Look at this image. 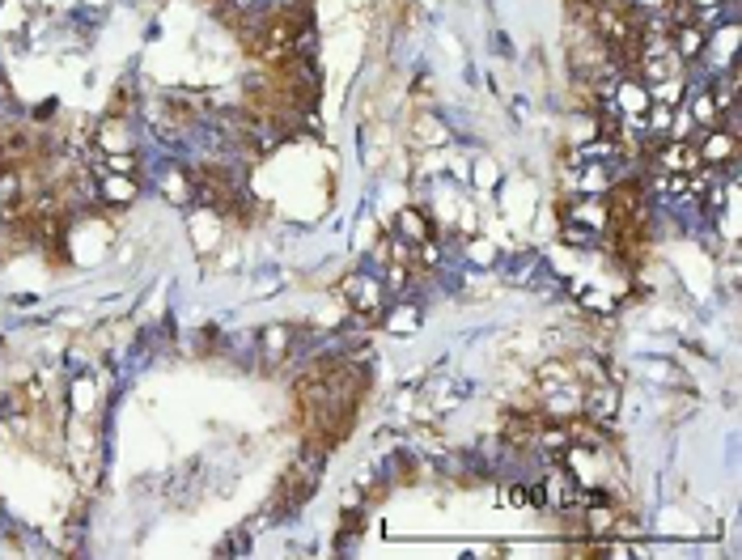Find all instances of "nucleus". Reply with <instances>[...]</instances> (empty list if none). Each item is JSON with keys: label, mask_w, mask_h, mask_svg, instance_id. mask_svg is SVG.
Returning a JSON list of instances; mask_svg holds the SVG:
<instances>
[{"label": "nucleus", "mask_w": 742, "mask_h": 560, "mask_svg": "<svg viewBox=\"0 0 742 560\" xmlns=\"http://www.w3.org/2000/svg\"><path fill=\"white\" fill-rule=\"evenodd\" d=\"M161 192H166L170 200L187 204V200H191V174H187V170H170V174H161Z\"/></svg>", "instance_id": "obj_14"}, {"label": "nucleus", "mask_w": 742, "mask_h": 560, "mask_svg": "<svg viewBox=\"0 0 742 560\" xmlns=\"http://www.w3.org/2000/svg\"><path fill=\"white\" fill-rule=\"evenodd\" d=\"M688 5H691V14H717L726 0H688Z\"/></svg>", "instance_id": "obj_19"}, {"label": "nucleus", "mask_w": 742, "mask_h": 560, "mask_svg": "<svg viewBox=\"0 0 742 560\" xmlns=\"http://www.w3.org/2000/svg\"><path fill=\"white\" fill-rule=\"evenodd\" d=\"M611 98H615L611 106L620 111V115H628V119H640L645 111H649V85H645V81H637V77L615 81Z\"/></svg>", "instance_id": "obj_4"}, {"label": "nucleus", "mask_w": 742, "mask_h": 560, "mask_svg": "<svg viewBox=\"0 0 742 560\" xmlns=\"http://www.w3.org/2000/svg\"><path fill=\"white\" fill-rule=\"evenodd\" d=\"M704 39H708V30L700 22H679V26H670V47H675V55L683 64L704 55Z\"/></svg>", "instance_id": "obj_6"}, {"label": "nucleus", "mask_w": 742, "mask_h": 560, "mask_svg": "<svg viewBox=\"0 0 742 560\" xmlns=\"http://www.w3.org/2000/svg\"><path fill=\"white\" fill-rule=\"evenodd\" d=\"M259 349H263V357L272 365H280L293 352V327H285V323H276V327H268L259 336Z\"/></svg>", "instance_id": "obj_9"}, {"label": "nucleus", "mask_w": 742, "mask_h": 560, "mask_svg": "<svg viewBox=\"0 0 742 560\" xmlns=\"http://www.w3.org/2000/svg\"><path fill=\"white\" fill-rule=\"evenodd\" d=\"M688 119L696 128H721V106L713 93H691L688 98Z\"/></svg>", "instance_id": "obj_10"}, {"label": "nucleus", "mask_w": 742, "mask_h": 560, "mask_svg": "<svg viewBox=\"0 0 742 560\" xmlns=\"http://www.w3.org/2000/svg\"><path fill=\"white\" fill-rule=\"evenodd\" d=\"M679 98H683V77H670V81H658V85H649V103L679 106Z\"/></svg>", "instance_id": "obj_15"}, {"label": "nucleus", "mask_w": 742, "mask_h": 560, "mask_svg": "<svg viewBox=\"0 0 742 560\" xmlns=\"http://www.w3.org/2000/svg\"><path fill=\"white\" fill-rule=\"evenodd\" d=\"M395 225H399V238H404V242H412V247L429 242V217H425L420 209H404Z\"/></svg>", "instance_id": "obj_12"}, {"label": "nucleus", "mask_w": 742, "mask_h": 560, "mask_svg": "<svg viewBox=\"0 0 742 560\" xmlns=\"http://www.w3.org/2000/svg\"><path fill=\"white\" fill-rule=\"evenodd\" d=\"M611 170L602 166V162H594V166H586L581 174H577V192H586V196H607L611 192Z\"/></svg>", "instance_id": "obj_13"}, {"label": "nucleus", "mask_w": 742, "mask_h": 560, "mask_svg": "<svg viewBox=\"0 0 742 560\" xmlns=\"http://www.w3.org/2000/svg\"><path fill=\"white\" fill-rule=\"evenodd\" d=\"M615 408H620V391H615L611 382H599V387H590V391L581 395V412H586L590 420H611Z\"/></svg>", "instance_id": "obj_7"}, {"label": "nucleus", "mask_w": 742, "mask_h": 560, "mask_svg": "<svg viewBox=\"0 0 742 560\" xmlns=\"http://www.w3.org/2000/svg\"><path fill=\"white\" fill-rule=\"evenodd\" d=\"M653 157H658V170H662V174H691V170L704 166L691 141H662L653 149Z\"/></svg>", "instance_id": "obj_2"}, {"label": "nucleus", "mask_w": 742, "mask_h": 560, "mask_svg": "<svg viewBox=\"0 0 742 560\" xmlns=\"http://www.w3.org/2000/svg\"><path fill=\"white\" fill-rule=\"evenodd\" d=\"M339 293H344V301H348L356 314L382 310V280H374V276H365V272L344 276V280H339Z\"/></svg>", "instance_id": "obj_1"}, {"label": "nucleus", "mask_w": 742, "mask_h": 560, "mask_svg": "<svg viewBox=\"0 0 742 560\" xmlns=\"http://www.w3.org/2000/svg\"><path fill=\"white\" fill-rule=\"evenodd\" d=\"M68 395H73V408H77L81 417H90V412H93V382L90 378H77L73 387H68Z\"/></svg>", "instance_id": "obj_17"}, {"label": "nucleus", "mask_w": 742, "mask_h": 560, "mask_svg": "<svg viewBox=\"0 0 742 560\" xmlns=\"http://www.w3.org/2000/svg\"><path fill=\"white\" fill-rule=\"evenodd\" d=\"M738 34L742 30L729 22V26H721L717 34H708L704 39V52H708V60H713V73H726V68H734V55H738Z\"/></svg>", "instance_id": "obj_5"}, {"label": "nucleus", "mask_w": 742, "mask_h": 560, "mask_svg": "<svg viewBox=\"0 0 742 560\" xmlns=\"http://www.w3.org/2000/svg\"><path fill=\"white\" fill-rule=\"evenodd\" d=\"M467 255H471L475 263H493V260H496V247H493V242H471Z\"/></svg>", "instance_id": "obj_18"}, {"label": "nucleus", "mask_w": 742, "mask_h": 560, "mask_svg": "<svg viewBox=\"0 0 742 560\" xmlns=\"http://www.w3.org/2000/svg\"><path fill=\"white\" fill-rule=\"evenodd\" d=\"M412 136H416L420 144H429V149H433V144H445V141H450V128H445L437 115L420 111V115L412 119Z\"/></svg>", "instance_id": "obj_11"}, {"label": "nucleus", "mask_w": 742, "mask_h": 560, "mask_svg": "<svg viewBox=\"0 0 742 560\" xmlns=\"http://www.w3.org/2000/svg\"><path fill=\"white\" fill-rule=\"evenodd\" d=\"M386 327H391L395 336H404V331H416V327H420V310H416V306H399L395 314H386Z\"/></svg>", "instance_id": "obj_16"}, {"label": "nucleus", "mask_w": 742, "mask_h": 560, "mask_svg": "<svg viewBox=\"0 0 742 560\" xmlns=\"http://www.w3.org/2000/svg\"><path fill=\"white\" fill-rule=\"evenodd\" d=\"M98 196H103V204H115V209H123V204H132L136 200V174H98Z\"/></svg>", "instance_id": "obj_8"}, {"label": "nucleus", "mask_w": 742, "mask_h": 560, "mask_svg": "<svg viewBox=\"0 0 742 560\" xmlns=\"http://www.w3.org/2000/svg\"><path fill=\"white\" fill-rule=\"evenodd\" d=\"M480 182H488V187L496 182V166H493V162H483V166H480Z\"/></svg>", "instance_id": "obj_20"}, {"label": "nucleus", "mask_w": 742, "mask_h": 560, "mask_svg": "<svg viewBox=\"0 0 742 560\" xmlns=\"http://www.w3.org/2000/svg\"><path fill=\"white\" fill-rule=\"evenodd\" d=\"M564 217L590 234H607V225H611V212H607V200L602 196H586L577 200V204H564Z\"/></svg>", "instance_id": "obj_3"}]
</instances>
